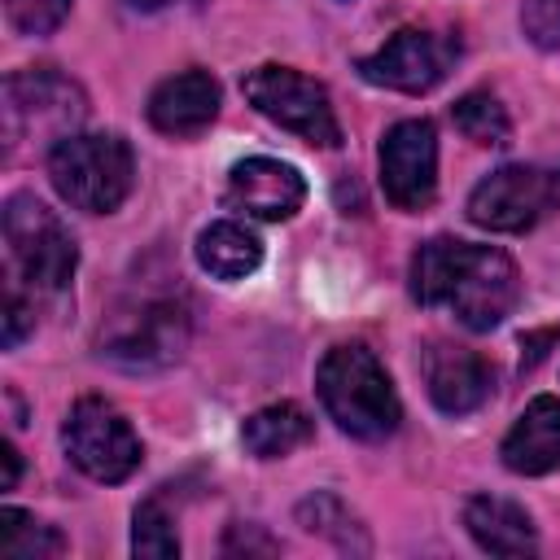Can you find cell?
Instances as JSON below:
<instances>
[{
    "instance_id": "obj_8",
    "label": "cell",
    "mask_w": 560,
    "mask_h": 560,
    "mask_svg": "<svg viewBox=\"0 0 560 560\" xmlns=\"http://www.w3.org/2000/svg\"><path fill=\"white\" fill-rule=\"evenodd\" d=\"M188 346V311L175 298H140L118 306L101 328V350L122 368H166Z\"/></svg>"
},
{
    "instance_id": "obj_24",
    "label": "cell",
    "mask_w": 560,
    "mask_h": 560,
    "mask_svg": "<svg viewBox=\"0 0 560 560\" xmlns=\"http://www.w3.org/2000/svg\"><path fill=\"white\" fill-rule=\"evenodd\" d=\"M521 31L534 48L556 52L560 48V0H525L521 4Z\"/></svg>"
},
{
    "instance_id": "obj_3",
    "label": "cell",
    "mask_w": 560,
    "mask_h": 560,
    "mask_svg": "<svg viewBox=\"0 0 560 560\" xmlns=\"http://www.w3.org/2000/svg\"><path fill=\"white\" fill-rule=\"evenodd\" d=\"M83 118H88V96L52 66L13 70L4 79V101H0L4 158H26L39 149L52 153L61 140L79 131Z\"/></svg>"
},
{
    "instance_id": "obj_27",
    "label": "cell",
    "mask_w": 560,
    "mask_h": 560,
    "mask_svg": "<svg viewBox=\"0 0 560 560\" xmlns=\"http://www.w3.org/2000/svg\"><path fill=\"white\" fill-rule=\"evenodd\" d=\"M0 464H4V472H0V490H13V486H18V472H22V459H18L13 442H0Z\"/></svg>"
},
{
    "instance_id": "obj_9",
    "label": "cell",
    "mask_w": 560,
    "mask_h": 560,
    "mask_svg": "<svg viewBox=\"0 0 560 560\" xmlns=\"http://www.w3.org/2000/svg\"><path fill=\"white\" fill-rule=\"evenodd\" d=\"M556 210H560V162L499 166L468 192V219L486 232H529Z\"/></svg>"
},
{
    "instance_id": "obj_6",
    "label": "cell",
    "mask_w": 560,
    "mask_h": 560,
    "mask_svg": "<svg viewBox=\"0 0 560 560\" xmlns=\"http://www.w3.org/2000/svg\"><path fill=\"white\" fill-rule=\"evenodd\" d=\"M241 92L262 118L302 136L306 144H319V149L341 144V122H337L328 88L319 79H311L293 66H258L241 79Z\"/></svg>"
},
{
    "instance_id": "obj_2",
    "label": "cell",
    "mask_w": 560,
    "mask_h": 560,
    "mask_svg": "<svg viewBox=\"0 0 560 560\" xmlns=\"http://www.w3.org/2000/svg\"><path fill=\"white\" fill-rule=\"evenodd\" d=\"M315 389H319V402L324 411L337 420V429H346L350 438H363V442H381L398 429L402 420V407H398V394H394V381L389 372L381 368V359L368 350V346H332L324 359H319V372H315Z\"/></svg>"
},
{
    "instance_id": "obj_15",
    "label": "cell",
    "mask_w": 560,
    "mask_h": 560,
    "mask_svg": "<svg viewBox=\"0 0 560 560\" xmlns=\"http://www.w3.org/2000/svg\"><path fill=\"white\" fill-rule=\"evenodd\" d=\"M499 455L521 477H542V472L560 468V398H551V394L534 398L521 411V420L508 429Z\"/></svg>"
},
{
    "instance_id": "obj_18",
    "label": "cell",
    "mask_w": 560,
    "mask_h": 560,
    "mask_svg": "<svg viewBox=\"0 0 560 560\" xmlns=\"http://www.w3.org/2000/svg\"><path fill=\"white\" fill-rule=\"evenodd\" d=\"M197 262L214 280H245L262 262V245H258V236L249 228L223 219V223H210L197 236Z\"/></svg>"
},
{
    "instance_id": "obj_22",
    "label": "cell",
    "mask_w": 560,
    "mask_h": 560,
    "mask_svg": "<svg viewBox=\"0 0 560 560\" xmlns=\"http://www.w3.org/2000/svg\"><path fill=\"white\" fill-rule=\"evenodd\" d=\"M451 118H455V127H459L472 144H508V136H512L508 109H503L490 92H468V96H459L455 109H451Z\"/></svg>"
},
{
    "instance_id": "obj_28",
    "label": "cell",
    "mask_w": 560,
    "mask_h": 560,
    "mask_svg": "<svg viewBox=\"0 0 560 560\" xmlns=\"http://www.w3.org/2000/svg\"><path fill=\"white\" fill-rule=\"evenodd\" d=\"M131 9H140V13H158V9H171V4H184V0H127ZM188 4H197V0H188Z\"/></svg>"
},
{
    "instance_id": "obj_16",
    "label": "cell",
    "mask_w": 560,
    "mask_h": 560,
    "mask_svg": "<svg viewBox=\"0 0 560 560\" xmlns=\"http://www.w3.org/2000/svg\"><path fill=\"white\" fill-rule=\"evenodd\" d=\"M464 525L472 534V542L490 556H534L538 551V534L534 521L521 503L499 499V494H472L464 503Z\"/></svg>"
},
{
    "instance_id": "obj_20",
    "label": "cell",
    "mask_w": 560,
    "mask_h": 560,
    "mask_svg": "<svg viewBox=\"0 0 560 560\" xmlns=\"http://www.w3.org/2000/svg\"><path fill=\"white\" fill-rule=\"evenodd\" d=\"M298 521H302V529L332 538L341 551H368L363 525L354 521V512L337 494H311V499H302L298 503Z\"/></svg>"
},
{
    "instance_id": "obj_21",
    "label": "cell",
    "mask_w": 560,
    "mask_h": 560,
    "mask_svg": "<svg viewBox=\"0 0 560 560\" xmlns=\"http://www.w3.org/2000/svg\"><path fill=\"white\" fill-rule=\"evenodd\" d=\"M131 551L144 556V560H171V556H179L175 516L166 512L162 494H149V499L136 508V521H131Z\"/></svg>"
},
{
    "instance_id": "obj_25",
    "label": "cell",
    "mask_w": 560,
    "mask_h": 560,
    "mask_svg": "<svg viewBox=\"0 0 560 560\" xmlns=\"http://www.w3.org/2000/svg\"><path fill=\"white\" fill-rule=\"evenodd\" d=\"M0 324H4V332H0V341H4V350H13L31 328H35V311L26 306V298L18 293V280H9V293H4V315H0Z\"/></svg>"
},
{
    "instance_id": "obj_11",
    "label": "cell",
    "mask_w": 560,
    "mask_h": 560,
    "mask_svg": "<svg viewBox=\"0 0 560 560\" xmlns=\"http://www.w3.org/2000/svg\"><path fill=\"white\" fill-rule=\"evenodd\" d=\"M381 188L394 210H424L438 192V131L429 118H402L381 140Z\"/></svg>"
},
{
    "instance_id": "obj_17",
    "label": "cell",
    "mask_w": 560,
    "mask_h": 560,
    "mask_svg": "<svg viewBox=\"0 0 560 560\" xmlns=\"http://www.w3.org/2000/svg\"><path fill=\"white\" fill-rule=\"evenodd\" d=\"M311 420L298 402H271V407H258L245 424H241V442L249 455L258 459H280V455H293L298 446L311 442Z\"/></svg>"
},
{
    "instance_id": "obj_23",
    "label": "cell",
    "mask_w": 560,
    "mask_h": 560,
    "mask_svg": "<svg viewBox=\"0 0 560 560\" xmlns=\"http://www.w3.org/2000/svg\"><path fill=\"white\" fill-rule=\"evenodd\" d=\"M4 9L18 35H52L66 22L70 0H4Z\"/></svg>"
},
{
    "instance_id": "obj_14",
    "label": "cell",
    "mask_w": 560,
    "mask_h": 560,
    "mask_svg": "<svg viewBox=\"0 0 560 560\" xmlns=\"http://www.w3.org/2000/svg\"><path fill=\"white\" fill-rule=\"evenodd\" d=\"M214 114H219V83L206 70L171 74L149 96V122L162 136H197L214 122Z\"/></svg>"
},
{
    "instance_id": "obj_1",
    "label": "cell",
    "mask_w": 560,
    "mask_h": 560,
    "mask_svg": "<svg viewBox=\"0 0 560 560\" xmlns=\"http://www.w3.org/2000/svg\"><path fill=\"white\" fill-rule=\"evenodd\" d=\"M411 298L420 306H446L472 332H490L512 315L521 271L494 245L433 236L411 258Z\"/></svg>"
},
{
    "instance_id": "obj_5",
    "label": "cell",
    "mask_w": 560,
    "mask_h": 560,
    "mask_svg": "<svg viewBox=\"0 0 560 560\" xmlns=\"http://www.w3.org/2000/svg\"><path fill=\"white\" fill-rule=\"evenodd\" d=\"M4 249L13 280L39 293L66 289L79 267V245L70 228L31 192H13L4 201Z\"/></svg>"
},
{
    "instance_id": "obj_13",
    "label": "cell",
    "mask_w": 560,
    "mask_h": 560,
    "mask_svg": "<svg viewBox=\"0 0 560 560\" xmlns=\"http://www.w3.org/2000/svg\"><path fill=\"white\" fill-rule=\"evenodd\" d=\"M420 368H424V389H429V398L442 416H468L494 389V368L468 346L433 341L424 350Z\"/></svg>"
},
{
    "instance_id": "obj_12",
    "label": "cell",
    "mask_w": 560,
    "mask_h": 560,
    "mask_svg": "<svg viewBox=\"0 0 560 560\" xmlns=\"http://www.w3.org/2000/svg\"><path fill=\"white\" fill-rule=\"evenodd\" d=\"M223 201L249 219H293L306 201V179L298 175V166L280 162V158H245L232 166L228 175V192Z\"/></svg>"
},
{
    "instance_id": "obj_19",
    "label": "cell",
    "mask_w": 560,
    "mask_h": 560,
    "mask_svg": "<svg viewBox=\"0 0 560 560\" xmlns=\"http://www.w3.org/2000/svg\"><path fill=\"white\" fill-rule=\"evenodd\" d=\"M66 551V538L35 521L31 512L22 508H0V556L9 560H48V556H61Z\"/></svg>"
},
{
    "instance_id": "obj_10",
    "label": "cell",
    "mask_w": 560,
    "mask_h": 560,
    "mask_svg": "<svg viewBox=\"0 0 560 560\" xmlns=\"http://www.w3.org/2000/svg\"><path fill=\"white\" fill-rule=\"evenodd\" d=\"M455 61H459V39L451 31H416V26H407V31L389 35L376 52L359 57L354 70L376 88L420 96V92L438 88L451 74Z\"/></svg>"
},
{
    "instance_id": "obj_26",
    "label": "cell",
    "mask_w": 560,
    "mask_h": 560,
    "mask_svg": "<svg viewBox=\"0 0 560 560\" xmlns=\"http://www.w3.org/2000/svg\"><path fill=\"white\" fill-rule=\"evenodd\" d=\"M223 551H228V556H236V551H245V556H249V551H267V556H271L276 542H271L258 525H232L228 538H223Z\"/></svg>"
},
{
    "instance_id": "obj_7",
    "label": "cell",
    "mask_w": 560,
    "mask_h": 560,
    "mask_svg": "<svg viewBox=\"0 0 560 560\" xmlns=\"http://www.w3.org/2000/svg\"><path fill=\"white\" fill-rule=\"evenodd\" d=\"M61 446H66V455H70V464L79 472H88L92 481H105V486L127 481L140 468V455H144L136 429L127 424V416L114 402L96 398V394L79 398L66 411Z\"/></svg>"
},
{
    "instance_id": "obj_4",
    "label": "cell",
    "mask_w": 560,
    "mask_h": 560,
    "mask_svg": "<svg viewBox=\"0 0 560 560\" xmlns=\"http://www.w3.org/2000/svg\"><path fill=\"white\" fill-rule=\"evenodd\" d=\"M48 179L66 206L88 214H109L131 192L136 158H131V144L114 131H101V136L74 131L48 153Z\"/></svg>"
}]
</instances>
